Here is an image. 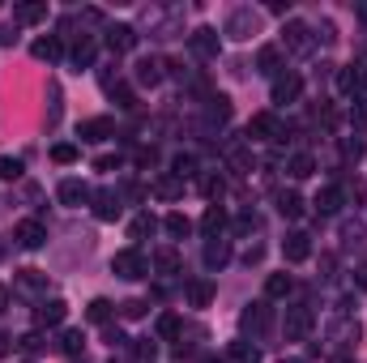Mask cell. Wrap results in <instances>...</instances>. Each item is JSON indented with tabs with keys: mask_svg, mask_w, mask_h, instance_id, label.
<instances>
[{
	"mask_svg": "<svg viewBox=\"0 0 367 363\" xmlns=\"http://www.w3.org/2000/svg\"><path fill=\"white\" fill-rule=\"evenodd\" d=\"M359 18H363V22H367V5H359Z\"/></svg>",
	"mask_w": 367,
	"mask_h": 363,
	"instance_id": "obj_53",
	"label": "cell"
},
{
	"mask_svg": "<svg viewBox=\"0 0 367 363\" xmlns=\"http://www.w3.org/2000/svg\"><path fill=\"white\" fill-rule=\"evenodd\" d=\"M112 312H116V303H112V299H90V308H86V317H90L94 325H107Z\"/></svg>",
	"mask_w": 367,
	"mask_h": 363,
	"instance_id": "obj_25",
	"label": "cell"
},
{
	"mask_svg": "<svg viewBox=\"0 0 367 363\" xmlns=\"http://www.w3.org/2000/svg\"><path fill=\"white\" fill-rule=\"evenodd\" d=\"M243 329L265 334V329H269V308H265V303H248V312H243Z\"/></svg>",
	"mask_w": 367,
	"mask_h": 363,
	"instance_id": "obj_15",
	"label": "cell"
},
{
	"mask_svg": "<svg viewBox=\"0 0 367 363\" xmlns=\"http://www.w3.org/2000/svg\"><path fill=\"white\" fill-rule=\"evenodd\" d=\"M163 227H167V231H171V235H175V239H184V235H188V231H192V223H188V218H184V214H167V223H163Z\"/></svg>",
	"mask_w": 367,
	"mask_h": 363,
	"instance_id": "obj_37",
	"label": "cell"
},
{
	"mask_svg": "<svg viewBox=\"0 0 367 363\" xmlns=\"http://www.w3.org/2000/svg\"><path fill=\"white\" fill-rule=\"evenodd\" d=\"M209 299H214V282H209V278L188 282V303L192 308H209Z\"/></svg>",
	"mask_w": 367,
	"mask_h": 363,
	"instance_id": "obj_16",
	"label": "cell"
},
{
	"mask_svg": "<svg viewBox=\"0 0 367 363\" xmlns=\"http://www.w3.org/2000/svg\"><path fill=\"white\" fill-rule=\"evenodd\" d=\"M175 334H180V317H175V312L159 317V338H175Z\"/></svg>",
	"mask_w": 367,
	"mask_h": 363,
	"instance_id": "obj_41",
	"label": "cell"
},
{
	"mask_svg": "<svg viewBox=\"0 0 367 363\" xmlns=\"http://www.w3.org/2000/svg\"><path fill=\"white\" fill-rule=\"evenodd\" d=\"M30 51H34V60H60V56H65L60 39H51V34H47V39H39V43H34Z\"/></svg>",
	"mask_w": 367,
	"mask_h": 363,
	"instance_id": "obj_18",
	"label": "cell"
},
{
	"mask_svg": "<svg viewBox=\"0 0 367 363\" xmlns=\"http://www.w3.org/2000/svg\"><path fill=\"white\" fill-rule=\"evenodd\" d=\"M81 346H86V338H81V329H69V334L60 338V350H65V355H81Z\"/></svg>",
	"mask_w": 367,
	"mask_h": 363,
	"instance_id": "obj_38",
	"label": "cell"
},
{
	"mask_svg": "<svg viewBox=\"0 0 367 363\" xmlns=\"http://www.w3.org/2000/svg\"><path fill=\"white\" fill-rule=\"evenodd\" d=\"M291 291V274H269V282H265V295L269 299H282Z\"/></svg>",
	"mask_w": 367,
	"mask_h": 363,
	"instance_id": "obj_33",
	"label": "cell"
},
{
	"mask_svg": "<svg viewBox=\"0 0 367 363\" xmlns=\"http://www.w3.org/2000/svg\"><path fill=\"white\" fill-rule=\"evenodd\" d=\"M51 159H56V163H77V145H69V141H60V145H51Z\"/></svg>",
	"mask_w": 367,
	"mask_h": 363,
	"instance_id": "obj_39",
	"label": "cell"
},
{
	"mask_svg": "<svg viewBox=\"0 0 367 363\" xmlns=\"http://www.w3.org/2000/svg\"><path fill=\"white\" fill-rule=\"evenodd\" d=\"M107 137H116V124L107 116H94L81 124V141H107Z\"/></svg>",
	"mask_w": 367,
	"mask_h": 363,
	"instance_id": "obj_8",
	"label": "cell"
},
{
	"mask_svg": "<svg viewBox=\"0 0 367 363\" xmlns=\"http://www.w3.org/2000/svg\"><path fill=\"white\" fill-rule=\"evenodd\" d=\"M65 317H69V303H65V299H43V303L34 308V321H39V325H60Z\"/></svg>",
	"mask_w": 367,
	"mask_h": 363,
	"instance_id": "obj_6",
	"label": "cell"
},
{
	"mask_svg": "<svg viewBox=\"0 0 367 363\" xmlns=\"http://www.w3.org/2000/svg\"><path fill=\"white\" fill-rule=\"evenodd\" d=\"M163 69H167L163 60H141V65H137V81H141V86H159V81H163Z\"/></svg>",
	"mask_w": 367,
	"mask_h": 363,
	"instance_id": "obj_19",
	"label": "cell"
},
{
	"mask_svg": "<svg viewBox=\"0 0 367 363\" xmlns=\"http://www.w3.org/2000/svg\"><path fill=\"white\" fill-rule=\"evenodd\" d=\"M359 334H363V329H359V321H346V317H342L338 325H329V342H333V346H354V342H359Z\"/></svg>",
	"mask_w": 367,
	"mask_h": 363,
	"instance_id": "obj_9",
	"label": "cell"
},
{
	"mask_svg": "<svg viewBox=\"0 0 367 363\" xmlns=\"http://www.w3.org/2000/svg\"><path fill=\"white\" fill-rule=\"evenodd\" d=\"M112 94L120 98V107H137V103H133V90H128V86H112Z\"/></svg>",
	"mask_w": 367,
	"mask_h": 363,
	"instance_id": "obj_47",
	"label": "cell"
},
{
	"mask_svg": "<svg viewBox=\"0 0 367 363\" xmlns=\"http://www.w3.org/2000/svg\"><path fill=\"white\" fill-rule=\"evenodd\" d=\"M107 342H112V346H124V334H120L116 325H107Z\"/></svg>",
	"mask_w": 367,
	"mask_h": 363,
	"instance_id": "obj_50",
	"label": "cell"
},
{
	"mask_svg": "<svg viewBox=\"0 0 367 363\" xmlns=\"http://www.w3.org/2000/svg\"><path fill=\"white\" fill-rule=\"evenodd\" d=\"M227 261H231V244H227V239H209V244H205V265H209V270H222Z\"/></svg>",
	"mask_w": 367,
	"mask_h": 363,
	"instance_id": "obj_14",
	"label": "cell"
},
{
	"mask_svg": "<svg viewBox=\"0 0 367 363\" xmlns=\"http://www.w3.org/2000/svg\"><path fill=\"white\" fill-rule=\"evenodd\" d=\"M201 192H205V197H222V192H227V184H222L218 176H205V180H201Z\"/></svg>",
	"mask_w": 367,
	"mask_h": 363,
	"instance_id": "obj_45",
	"label": "cell"
},
{
	"mask_svg": "<svg viewBox=\"0 0 367 363\" xmlns=\"http://www.w3.org/2000/svg\"><path fill=\"white\" fill-rule=\"evenodd\" d=\"M338 210H342V188H333V184L321 188L316 192V214H338Z\"/></svg>",
	"mask_w": 367,
	"mask_h": 363,
	"instance_id": "obj_17",
	"label": "cell"
},
{
	"mask_svg": "<svg viewBox=\"0 0 367 363\" xmlns=\"http://www.w3.org/2000/svg\"><path fill=\"white\" fill-rule=\"evenodd\" d=\"M282 334H286V342H303V338L312 334V308H307V303L286 308V317H282Z\"/></svg>",
	"mask_w": 367,
	"mask_h": 363,
	"instance_id": "obj_1",
	"label": "cell"
},
{
	"mask_svg": "<svg viewBox=\"0 0 367 363\" xmlns=\"http://www.w3.org/2000/svg\"><path fill=\"white\" fill-rule=\"evenodd\" d=\"M299 94H303V81H299L295 73H286V77L274 81V103H295Z\"/></svg>",
	"mask_w": 367,
	"mask_h": 363,
	"instance_id": "obj_12",
	"label": "cell"
},
{
	"mask_svg": "<svg viewBox=\"0 0 367 363\" xmlns=\"http://www.w3.org/2000/svg\"><path fill=\"white\" fill-rule=\"evenodd\" d=\"M9 308V286H0V312Z\"/></svg>",
	"mask_w": 367,
	"mask_h": 363,
	"instance_id": "obj_52",
	"label": "cell"
},
{
	"mask_svg": "<svg viewBox=\"0 0 367 363\" xmlns=\"http://www.w3.org/2000/svg\"><path fill=\"white\" fill-rule=\"evenodd\" d=\"M278 214L282 218H299L303 214V197L299 192H278Z\"/></svg>",
	"mask_w": 367,
	"mask_h": 363,
	"instance_id": "obj_26",
	"label": "cell"
},
{
	"mask_svg": "<svg viewBox=\"0 0 367 363\" xmlns=\"http://www.w3.org/2000/svg\"><path fill=\"white\" fill-rule=\"evenodd\" d=\"M154 192H159V197H167V201H175V197H184V180H175V176H163L159 184H154Z\"/></svg>",
	"mask_w": 367,
	"mask_h": 363,
	"instance_id": "obj_31",
	"label": "cell"
},
{
	"mask_svg": "<svg viewBox=\"0 0 367 363\" xmlns=\"http://www.w3.org/2000/svg\"><path fill=\"white\" fill-rule=\"evenodd\" d=\"M363 86H367V69H359V65H350V69L338 73V90L342 94H359Z\"/></svg>",
	"mask_w": 367,
	"mask_h": 363,
	"instance_id": "obj_11",
	"label": "cell"
},
{
	"mask_svg": "<svg viewBox=\"0 0 367 363\" xmlns=\"http://www.w3.org/2000/svg\"><path fill=\"white\" fill-rule=\"evenodd\" d=\"M350 124L367 128V98H354V107H350Z\"/></svg>",
	"mask_w": 367,
	"mask_h": 363,
	"instance_id": "obj_46",
	"label": "cell"
},
{
	"mask_svg": "<svg viewBox=\"0 0 367 363\" xmlns=\"http://www.w3.org/2000/svg\"><path fill=\"white\" fill-rule=\"evenodd\" d=\"M282 34H286V47H291V51H307V47H312V43H307V34H312V30H307L303 22H291Z\"/></svg>",
	"mask_w": 367,
	"mask_h": 363,
	"instance_id": "obj_20",
	"label": "cell"
},
{
	"mask_svg": "<svg viewBox=\"0 0 367 363\" xmlns=\"http://www.w3.org/2000/svg\"><path fill=\"white\" fill-rule=\"evenodd\" d=\"M188 47L196 51V56H201V60H214V56H218V47H222V43H218V30H209V26H201V30H196V34L188 39Z\"/></svg>",
	"mask_w": 367,
	"mask_h": 363,
	"instance_id": "obj_5",
	"label": "cell"
},
{
	"mask_svg": "<svg viewBox=\"0 0 367 363\" xmlns=\"http://www.w3.org/2000/svg\"><path fill=\"white\" fill-rule=\"evenodd\" d=\"M154 227H159V223H154V214H137L133 227H128V235L133 239H145V235H154Z\"/></svg>",
	"mask_w": 367,
	"mask_h": 363,
	"instance_id": "obj_32",
	"label": "cell"
},
{
	"mask_svg": "<svg viewBox=\"0 0 367 363\" xmlns=\"http://www.w3.org/2000/svg\"><path fill=\"white\" fill-rule=\"evenodd\" d=\"M252 227H256V218H252V214H243V218H239V223H235V231H243V235H248V231H252Z\"/></svg>",
	"mask_w": 367,
	"mask_h": 363,
	"instance_id": "obj_49",
	"label": "cell"
},
{
	"mask_svg": "<svg viewBox=\"0 0 367 363\" xmlns=\"http://www.w3.org/2000/svg\"><path fill=\"white\" fill-rule=\"evenodd\" d=\"M286 171H291L295 180H307L312 171H316V159H312V154H295V159L286 163Z\"/></svg>",
	"mask_w": 367,
	"mask_h": 363,
	"instance_id": "obj_27",
	"label": "cell"
},
{
	"mask_svg": "<svg viewBox=\"0 0 367 363\" xmlns=\"http://www.w3.org/2000/svg\"><path fill=\"white\" fill-rule=\"evenodd\" d=\"M248 137H252V141H278V137H282V124H278V116H269V112L252 116V124H248Z\"/></svg>",
	"mask_w": 367,
	"mask_h": 363,
	"instance_id": "obj_3",
	"label": "cell"
},
{
	"mask_svg": "<svg viewBox=\"0 0 367 363\" xmlns=\"http://www.w3.org/2000/svg\"><path fill=\"white\" fill-rule=\"evenodd\" d=\"M154 270H159V274H175L180 270V252L175 248H163L159 256H154Z\"/></svg>",
	"mask_w": 367,
	"mask_h": 363,
	"instance_id": "obj_30",
	"label": "cell"
},
{
	"mask_svg": "<svg viewBox=\"0 0 367 363\" xmlns=\"http://www.w3.org/2000/svg\"><path fill=\"white\" fill-rule=\"evenodd\" d=\"M231 167L235 171H252V150H231Z\"/></svg>",
	"mask_w": 367,
	"mask_h": 363,
	"instance_id": "obj_44",
	"label": "cell"
},
{
	"mask_svg": "<svg viewBox=\"0 0 367 363\" xmlns=\"http://www.w3.org/2000/svg\"><path fill=\"white\" fill-rule=\"evenodd\" d=\"M145 308H149L145 299H128V303H120V312H124L128 321H137V317H145Z\"/></svg>",
	"mask_w": 367,
	"mask_h": 363,
	"instance_id": "obj_42",
	"label": "cell"
},
{
	"mask_svg": "<svg viewBox=\"0 0 367 363\" xmlns=\"http://www.w3.org/2000/svg\"><path fill=\"white\" fill-rule=\"evenodd\" d=\"M227 359H231V363H260V350H256L252 342H231V346H227Z\"/></svg>",
	"mask_w": 367,
	"mask_h": 363,
	"instance_id": "obj_23",
	"label": "cell"
},
{
	"mask_svg": "<svg viewBox=\"0 0 367 363\" xmlns=\"http://www.w3.org/2000/svg\"><path fill=\"white\" fill-rule=\"evenodd\" d=\"M22 286H30V291H34V286H43V278H39V270H26V274H22Z\"/></svg>",
	"mask_w": 367,
	"mask_h": 363,
	"instance_id": "obj_48",
	"label": "cell"
},
{
	"mask_svg": "<svg viewBox=\"0 0 367 363\" xmlns=\"http://www.w3.org/2000/svg\"><path fill=\"white\" fill-rule=\"evenodd\" d=\"M18 342H22V350H26V355H39V350L47 346V338H43V334H26V338H18Z\"/></svg>",
	"mask_w": 367,
	"mask_h": 363,
	"instance_id": "obj_43",
	"label": "cell"
},
{
	"mask_svg": "<svg viewBox=\"0 0 367 363\" xmlns=\"http://www.w3.org/2000/svg\"><path fill=\"white\" fill-rule=\"evenodd\" d=\"M209 120H231V98L227 94H218V98H209Z\"/></svg>",
	"mask_w": 367,
	"mask_h": 363,
	"instance_id": "obj_35",
	"label": "cell"
},
{
	"mask_svg": "<svg viewBox=\"0 0 367 363\" xmlns=\"http://www.w3.org/2000/svg\"><path fill=\"white\" fill-rule=\"evenodd\" d=\"M107 47L112 51H133L137 47V30L133 26H107Z\"/></svg>",
	"mask_w": 367,
	"mask_h": 363,
	"instance_id": "obj_10",
	"label": "cell"
},
{
	"mask_svg": "<svg viewBox=\"0 0 367 363\" xmlns=\"http://www.w3.org/2000/svg\"><path fill=\"white\" fill-rule=\"evenodd\" d=\"M201 363H222V359H201Z\"/></svg>",
	"mask_w": 367,
	"mask_h": 363,
	"instance_id": "obj_54",
	"label": "cell"
},
{
	"mask_svg": "<svg viewBox=\"0 0 367 363\" xmlns=\"http://www.w3.org/2000/svg\"><path fill=\"white\" fill-rule=\"evenodd\" d=\"M13 18H18L22 26H34V22L47 18V5H34V0H30V5H18V9H13Z\"/></svg>",
	"mask_w": 367,
	"mask_h": 363,
	"instance_id": "obj_28",
	"label": "cell"
},
{
	"mask_svg": "<svg viewBox=\"0 0 367 363\" xmlns=\"http://www.w3.org/2000/svg\"><path fill=\"white\" fill-rule=\"evenodd\" d=\"M60 201H65V205H81V201H90V188H86L81 180H65V184H60Z\"/></svg>",
	"mask_w": 367,
	"mask_h": 363,
	"instance_id": "obj_21",
	"label": "cell"
},
{
	"mask_svg": "<svg viewBox=\"0 0 367 363\" xmlns=\"http://www.w3.org/2000/svg\"><path fill=\"white\" fill-rule=\"evenodd\" d=\"M342 244L363 252V248H367V227H363V223H342Z\"/></svg>",
	"mask_w": 367,
	"mask_h": 363,
	"instance_id": "obj_22",
	"label": "cell"
},
{
	"mask_svg": "<svg viewBox=\"0 0 367 363\" xmlns=\"http://www.w3.org/2000/svg\"><path fill=\"white\" fill-rule=\"evenodd\" d=\"M278 47H260V56H256V73H265V77H274L278 73Z\"/></svg>",
	"mask_w": 367,
	"mask_h": 363,
	"instance_id": "obj_29",
	"label": "cell"
},
{
	"mask_svg": "<svg viewBox=\"0 0 367 363\" xmlns=\"http://www.w3.org/2000/svg\"><path fill=\"white\" fill-rule=\"evenodd\" d=\"M227 227V214L218 210V205H209V210H205V218H201V231L209 235V239H218V231Z\"/></svg>",
	"mask_w": 367,
	"mask_h": 363,
	"instance_id": "obj_24",
	"label": "cell"
},
{
	"mask_svg": "<svg viewBox=\"0 0 367 363\" xmlns=\"http://www.w3.org/2000/svg\"><path fill=\"white\" fill-rule=\"evenodd\" d=\"M73 65H77V69H90V65H94V43H90V39H81V43L73 47Z\"/></svg>",
	"mask_w": 367,
	"mask_h": 363,
	"instance_id": "obj_34",
	"label": "cell"
},
{
	"mask_svg": "<svg viewBox=\"0 0 367 363\" xmlns=\"http://www.w3.org/2000/svg\"><path fill=\"white\" fill-rule=\"evenodd\" d=\"M171 167H175V171H171L175 180H188V176H196V159H192V154H175V163H171Z\"/></svg>",
	"mask_w": 367,
	"mask_h": 363,
	"instance_id": "obj_36",
	"label": "cell"
},
{
	"mask_svg": "<svg viewBox=\"0 0 367 363\" xmlns=\"http://www.w3.org/2000/svg\"><path fill=\"white\" fill-rule=\"evenodd\" d=\"M354 282H359V291H367V261H363L359 270H354Z\"/></svg>",
	"mask_w": 367,
	"mask_h": 363,
	"instance_id": "obj_51",
	"label": "cell"
},
{
	"mask_svg": "<svg viewBox=\"0 0 367 363\" xmlns=\"http://www.w3.org/2000/svg\"><path fill=\"white\" fill-rule=\"evenodd\" d=\"M282 256L291 265H299V261H307L312 256V239L303 235V231H295V235H286V244H282Z\"/></svg>",
	"mask_w": 367,
	"mask_h": 363,
	"instance_id": "obj_7",
	"label": "cell"
},
{
	"mask_svg": "<svg viewBox=\"0 0 367 363\" xmlns=\"http://www.w3.org/2000/svg\"><path fill=\"white\" fill-rule=\"evenodd\" d=\"M112 270H116L120 278H145V274H149L145 256H141L137 248H124V252H116V256H112Z\"/></svg>",
	"mask_w": 367,
	"mask_h": 363,
	"instance_id": "obj_2",
	"label": "cell"
},
{
	"mask_svg": "<svg viewBox=\"0 0 367 363\" xmlns=\"http://www.w3.org/2000/svg\"><path fill=\"white\" fill-rule=\"evenodd\" d=\"M22 176V159H9V154H0V180H18Z\"/></svg>",
	"mask_w": 367,
	"mask_h": 363,
	"instance_id": "obj_40",
	"label": "cell"
},
{
	"mask_svg": "<svg viewBox=\"0 0 367 363\" xmlns=\"http://www.w3.org/2000/svg\"><path fill=\"white\" fill-rule=\"evenodd\" d=\"M13 239H18L22 248H30V252H34V248H43V244H47V227H43L39 218H26V223H18Z\"/></svg>",
	"mask_w": 367,
	"mask_h": 363,
	"instance_id": "obj_4",
	"label": "cell"
},
{
	"mask_svg": "<svg viewBox=\"0 0 367 363\" xmlns=\"http://www.w3.org/2000/svg\"><path fill=\"white\" fill-rule=\"evenodd\" d=\"M94 214H98L102 223H112V218L120 214V197H116V192H107V188L94 192Z\"/></svg>",
	"mask_w": 367,
	"mask_h": 363,
	"instance_id": "obj_13",
	"label": "cell"
}]
</instances>
